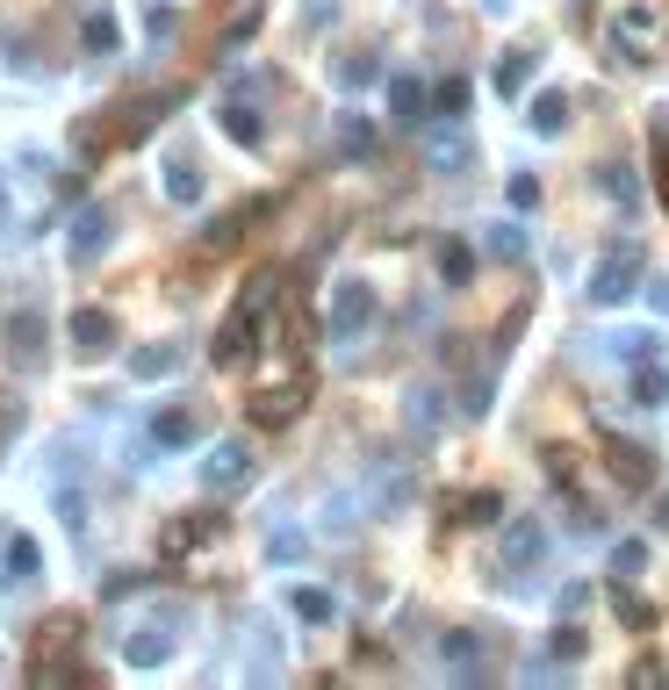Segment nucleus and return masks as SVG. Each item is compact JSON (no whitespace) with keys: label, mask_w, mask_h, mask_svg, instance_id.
Wrapping results in <instances>:
<instances>
[{"label":"nucleus","mask_w":669,"mask_h":690,"mask_svg":"<svg viewBox=\"0 0 669 690\" xmlns=\"http://www.w3.org/2000/svg\"><path fill=\"white\" fill-rule=\"evenodd\" d=\"M116 346V317L109 310H72V352L80 360H101Z\"/></svg>","instance_id":"obj_1"},{"label":"nucleus","mask_w":669,"mask_h":690,"mask_svg":"<svg viewBox=\"0 0 669 690\" xmlns=\"http://www.w3.org/2000/svg\"><path fill=\"white\" fill-rule=\"evenodd\" d=\"M656 29H662V22H656V8H627V14H619V37H633V43H641V37L656 43Z\"/></svg>","instance_id":"obj_16"},{"label":"nucleus","mask_w":669,"mask_h":690,"mask_svg":"<svg viewBox=\"0 0 669 690\" xmlns=\"http://www.w3.org/2000/svg\"><path fill=\"white\" fill-rule=\"evenodd\" d=\"M80 37H87V51H116V43H123V29H116L109 14H87V29H80Z\"/></svg>","instance_id":"obj_15"},{"label":"nucleus","mask_w":669,"mask_h":690,"mask_svg":"<svg viewBox=\"0 0 669 690\" xmlns=\"http://www.w3.org/2000/svg\"><path fill=\"white\" fill-rule=\"evenodd\" d=\"M123 654H130V669H151V662H166V654H173V640H166V633L159 640H130Z\"/></svg>","instance_id":"obj_18"},{"label":"nucleus","mask_w":669,"mask_h":690,"mask_svg":"<svg viewBox=\"0 0 669 690\" xmlns=\"http://www.w3.org/2000/svg\"><path fill=\"white\" fill-rule=\"evenodd\" d=\"M101 244H109V209H80V223H72V259H94Z\"/></svg>","instance_id":"obj_8"},{"label":"nucleus","mask_w":669,"mask_h":690,"mask_svg":"<svg viewBox=\"0 0 669 690\" xmlns=\"http://www.w3.org/2000/svg\"><path fill=\"white\" fill-rule=\"evenodd\" d=\"M389 109H397V122H418L425 116V94L410 80H397V87H389Z\"/></svg>","instance_id":"obj_17"},{"label":"nucleus","mask_w":669,"mask_h":690,"mask_svg":"<svg viewBox=\"0 0 669 690\" xmlns=\"http://www.w3.org/2000/svg\"><path fill=\"white\" fill-rule=\"evenodd\" d=\"M0 217H8V202H0Z\"/></svg>","instance_id":"obj_25"},{"label":"nucleus","mask_w":669,"mask_h":690,"mask_svg":"<svg viewBox=\"0 0 669 690\" xmlns=\"http://www.w3.org/2000/svg\"><path fill=\"white\" fill-rule=\"evenodd\" d=\"M151 439H159V447H188V439H194V418H188V410H166V418L151 424Z\"/></svg>","instance_id":"obj_11"},{"label":"nucleus","mask_w":669,"mask_h":690,"mask_svg":"<svg viewBox=\"0 0 669 690\" xmlns=\"http://www.w3.org/2000/svg\"><path fill=\"white\" fill-rule=\"evenodd\" d=\"M526 58H533V51H511L505 66H497V94H519V87H526Z\"/></svg>","instance_id":"obj_19"},{"label":"nucleus","mask_w":669,"mask_h":690,"mask_svg":"<svg viewBox=\"0 0 669 690\" xmlns=\"http://www.w3.org/2000/svg\"><path fill=\"white\" fill-rule=\"evenodd\" d=\"M633 281H641V267H633L627 252L605 259V267L590 273V302H627V296H633Z\"/></svg>","instance_id":"obj_3"},{"label":"nucleus","mask_w":669,"mask_h":690,"mask_svg":"<svg viewBox=\"0 0 669 690\" xmlns=\"http://www.w3.org/2000/svg\"><path fill=\"white\" fill-rule=\"evenodd\" d=\"M223 130H231L238 144H260V137H267V130H260V116H252V109H238V101L223 109Z\"/></svg>","instance_id":"obj_14"},{"label":"nucleus","mask_w":669,"mask_h":690,"mask_svg":"<svg viewBox=\"0 0 669 690\" xmlns=\"http://www.w3.org/2000/svg\"><path fill=\"white\" fill-rule=\"evenodd\" d=\"M368 317H375V296H368L360 281H346V288H339V310H331V331L346 339V331H360Z\"/></svg>","instance_id":"obj_5"},{"label":"nucleus","mask_w":669,"mask_h":690,"mask_svg":"<svg viewBox=\"0 0 669 690\" xmlns=\"http://www.w3.org/2000/svg\"><path fill=\"white\" fill-rule=\"evenodd\" d=\"M217 532V518H180V526H166V540H159V554L166 561H180V554H194V547Z\"/></svg>","instance_id":"obj_6"},{"label":"nucleus","mask_w":669,"mask_h":690,"mask_svg":"<svg viewBox=\"0 0 669 690\" xmlns=\"http://www.w3.org/2000/svg\"><path fill=\"white\" fill-rule=\"evenodd\" d=\"M37 540H22V532H14V540H8V582H29V576H37Z\"/></svg>","instance_id":"obj_10"},{"label":"nucleus","mask_w":669,"mask_h":690,"mask_svg":"<svg viewBox=\"0 0 669 690\" xmlns=\"http://www.w3.org/2000/svg\"><path fill=\"white\" fill-rule=\"evenodd\" d=\"M166 194H173V202H202V173H194V159L166 166Z\"/></svg>","instance_id":"obj_9"},{"label":"nucleus","mask_w":669,"mask_h":690,"mask_svg":"<svg viewBox=\"0 0 669 690\" xmlns=\"http://www.w3.org/2000/svg\"><path fill=\"white\" fill-rule=\"evenodd\" d=\"M612 460H619V474H627V482H648V474H656L641 447H612Z\"/></svg>","instance_id":"obj_20"},{"label":"nucleus","mask_w":669,"mask_h":690,"mask_svg":"<svg viewBox=\"0 0 669 690\" xmlns=\"http://www.w3.org/2000/svg\"><path fill=\"white\" fill-rule=\"evenodd\" d=\"M662 526H669V497H662Z\"/></svg>","instance_id":"obj_24"},{"label":"nucleus","mask_w":669,"mask_h":690,"mask_svg":"<svg viewBox=\"0 0 669 690\" xmlns=\"http://www.w3.org/2000/svg\"><path fill=\"white\" fill-rule=\"evenodd\" d=\"M246 474H252V453L246 447H217V453H209V468H202V482L209 489H238Z\"/></svg>","instance_id":"obj_4"},{"label":"nucleus","mask_w":669,"mask_h":690,"mask_svg":"<svg viewBox=\"0 0 669 690\" xmlns=\"http://www.w3.org/2000/svg\"><path fill=\"white\" fill-rule=\"evenodd\" d=\"M561 122H569V101H561V94H540L533 101V130L540 137H561Z\"/></svg>","instance_id":"obj_12"},{"label":"nucleus","mask_w":669,"mask_h":690,"mask_svg":"<svg viewBox=\"0 0 669 690\" xmlns=\"http://www.w3.org/2000/svg\"><path fill=\"white\" fill-rule=\"evenodd\" d=\"M296 403H302V381H288V389H260V396H252V418H260V424H288V418H296Z\"/></svg>","instance_id":"obj_7"},{"label":"nucleus","mask_w":669,"mask_h":690,"mask_svg":"<svg viewBox=\"0 0 669 690\" xmlns=\"http://www.w3.org/2000/svg\"><path fill=\"white\" fill-rule=\"evenodd\" d=\"M173 367H180V352H166V346H159V352H137L130 374H137V381H159V374H173Z\"/></svg>","instance_id":"obj_13"},{"label":"nucleus","mask_w":669,"mask_h":690,"mask_svg":"<svg viewBox=\"0 0 669 690\" xmlns=\"http://www.w3.org/2000/svg\"><path fill=\"white\" fill-rule=\"evenodd\" d=\"M439 267H447V281H461V273H468V244H447V252H439Z\"/></svg>","instance_id":"obj_23"},{"label":"nucleus","mask_w":669,"mask_h":690,"mask_svg":"<svg viewBox=\"0 0 669 690\" xmlns=\"http://www.w3.org/2000/svg\"><path fill=\"white\" fill-rule=\"evenodd\" d=\"M461 518H468V526H490V518H497V497H468Z\"/></svg>","instance_id":"obj_22"},{"label":"nucleus","mask_w":669,"mask_h":690,"mask_svg":"<svg viewBox=\"0 0 669 690\" xmlns=\"http://www.w3.org/2000/svg\"><path fill=\"white\" fill-rule=\"evenodd\" d=\"M296 611L302 619H331V597L324 590H296Z\"/></svg>","instance_id":"obj_21"},{"label":"nucleus","mask_w":669,"mask_h":690,"mask_svg":"<svg viewBox=\"0 0 669 690\" xmlns=\"http://www.w3.org/2000/svg\"><path fill=\"white\" fill-rule=\"evenodd\" d=\"M43 339H51V331H43L37 310H14V317H8V360H14V367H37V360H43Z\"/></svg>","instance_id":"obj_2"}]
</instances>
